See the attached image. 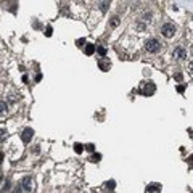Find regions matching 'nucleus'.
Instances as JSON below:
<instances>
[{"mask_svg":"<svg viewBox=\"0 0 193 193\" xmlns=\"http://www.w3.org/2000/svg\"><path fill=\"white\" fill-rule=\"evenodd\" d=\"M161 34L164 35V37L171 39L174 34H176V26H174L172 23H166L161 26Z\"/></svg>","mask_w":193,"mask_h":193,"instance_id":"obj_2","label":"nucleus"},{"mask_svg":"<svg viewBox=\"0 0 193 193\" xmlns=\"http://www.w3.org/2000/svg\"><path fill=\"white\" fill-rule=\"evenodd\" d=\"M95 50H96V45H93V44H87L85 45V50H84V52H85V55H93V53H95Z\"/></svg>","mask_w":193,"mask_h":193,"instance_id":"obj_8","label":"nucleus"},{"mask_svg":"<svg viewBox=\"0 0 193 193\" xmlns=\"http://www.w3.org/2000/svg\"><path fill=\"white\" fill-rule=\"evenodd\" d=\"M98 66H100L101 71H108V69L111 68L110 61H103V60H100V61H98Z\"/></svg>","mask_w":193,"mask_h":193,"instance_id":"obj_9","label":"nucleus"},{"mask_svg":"<svg viewBox=\"0 0 193 193\" xmlns=\"http://www.w3.org/2000/svg\"><path fill=\"white\" fill-rule=\"evenodd\" d=\"M188 71H190V74H193V60L190 61V65H188Z\"/></svg>","mask_w":193,"mask_h":193,"instance_id":"obj_19","label":"nucleus"},{"mask_svg":"<svg viewBox=\"0 0 193 193\" xmlns=\"http://www.w3.org/2000/svg\"><path fill=\"white\" fill-rule=\"evenodd\" d=\"M159 190H161L159 183H150V185L146 187V190H145V193H159Z\"/></svg>","mask_w":193,"mask_h":193,"instance_id":"obj_7","label":"nucleus"},{"mask_svg":"<svg viewBox=\"0 0 193 193\" xmlns=\"http://www.w3.org/2000/svg\"><path fill=\"white\" fill-rule=\"evenodd\" d=\"M114 187H116V182H114V180H108V182L105 183V188L106 190H114Z\"/></svg>","mask_w":193,"mask_h":193,"instance_id":"obj_11","label":"nucleus"},{"mask_svg":"<svg viewBox=\"0 0 193 193\" xmlns=\"http://www.w3.org/2000/svg\"><path fill=\"white\" fill-rule=\"evenodd\" d=\"M183 90H185V85H179V87H177V92H179V93H182Z\"/></svg>","mask_w":193,"mask_h":193,"instance_id":"obj_20","label":"nucleus"},{"mask_svg":"<svg viewBox=\"0 0 193 193\" xmlns=\"http://www.w3.org/2000/svg\"><path fill=\"white\" fill-rule=\"evenodd\" d=\"M155 92H156V85L151 82V81L145 82V84H143V87H142V93H143L145 96H151Z\"/></svg>","mask_w":193,"mask_h":193,"instance_id":"obj_3","label":"nucleus"},{"mask_svg":"<svg viewBox=\"0 0 193 193\" xmlns=\"http://www.w3.org/2000/svg\"><path fill=\"white\" fill-rule=\"evenodd\" d=\"M176 79L177 81H182V74H180V72H177V74H176Z\"/></svg>","mask_w":193,"mask_h":193,"instance_id":"obj_21","label":"nucleus"},{"mask_svg":"<svg viewBox=\"0 0 193 193\" xmlns=\"http://www.w3.org/2000/svg\"><path fill=\"white\" fill-rule=\"evenodd\" d=\"M21 187H23L26 192H32V190H34V182H32L31 177H24V179L21 180Z\"/></svg>","mask_w":193,"mask_h":193,"instance_id":"obj_5","label":"nucleus"},{"mask_svg":"<svg viewBox=\"0 0 193 193\" xmlns=\"http://www.w3.org/2000/svg\"><path fill=\"white\" fill-rule=\"evenodd\" d=\"M74 151H76L77 155H81V153L84 151V145L82 143H74Z\"/></svg>","mask_w":193,"mask_h":193,"instance_id":"obj_10","label":"nucleus"},{"mask_svg":"<svg viewBox=\"0 0 193 193\" xmlns=\"http://www.w3.org/2000/svg\"><path fill=\"white\" fill-rule=\"evenodd\" d=\"M84 148H85V150H89V151H93V150H95V146H93V143H89V145H85Z\"/></svg>","mask_w":193,"mask_h":193,"instance_id":"obj_17","label":"nucleus"},{"mask_svg":"<svg viewBox=\"0 0 193 193\" xmlns=\"http://www.w3.org/2000/svg\"><path fill=\"white\" fill-rule=\"evenodd\" d=\"M7 110H8V105H7V101L0 100V114H2V113H5Z\"/></svg>","mask_w":193,"mask_h":193,"instance_id":"obj_13","label":"nucleus"},{"mask_svg":"<svg viewBox=\"0 0 193 193\" xmlns=\"http://www.w3.org/2000/svg\"><path fill=\"white\" fill-rule=\"evenodd\" d=\"M32 135H34V131H32L31 127H26L23 131V134H21V140H23L24 143H29L31 138H32Z\"/></svg>","mask_w":193,"mask_h":193,"instance_id":"obj_6","label":"nucleus"},{"mask_svg":"<svg viewBox=\"0 0 193 193\" xmlns=\"http://www.w3.org/2000/svg\"><path fill=\"white\" fill-rule=\"evenodd\" d=\"M96 52L100 53L101 56H105V55H106V48H105V47H101V45H96Z\"/></svg>","mask_w":193,"mask_h":193,"instance_id":"obj_14","label":"nucleus"},{"mask_svg":"<svg viewBox=\"0 0 193 193\" xmlns=\"http://www.w3.org/2000/svg\"><path fill=\"white\" fill-rule=\"evenodd\" d=\"M145 50L148 53H158L159 50H161V42L155 37L148 39V40L145 42Z\"/></svg>","mask_w":193,"mask_h":193,"instance_id":"obj_1","label":"nucleus"},{"mask_svg":"<svg viewBox=\"0 0 193 193\" xmlns=\"http://www.w3.org/2000/svg\"><path fill=\"white\" fill-rule=\"evenodd\" d=\"M108 8V2H105V3H101V10H106Z\"/></svg>","mask_w":193,"mask_h":193,"instance_id":"obj_22","label":"nucleus"},{"mask_svg":"<svg viewBox=\"0 0 193 193\" xmlns=\"http://www.w3.org/2000/svg\"><path fill=\"white\" fill-rule=\"evenodd\" d=\"M172 58L177 60V61H182V60L187 58V50L183 47H177L174 48V52H172Z\"/></svg>","mask_w":193,"mask_h":193,"instance_id":"obj_4","label":"nucleus"},{"mask_svg":"<svg viewBox=\"0 0 193 193\" xmlns=\"http://www.w3.org/2000/svg\"><path fill=\"white\" fill-rule=\"evenodd\" d=\"M45 35H47V37H50V35H52V28H50V26L45 29Z\"/></svg>","mask_w":193,"mask_h":193,"instance_id":"obj_18","label":"nucleus"},{"mask_svg":"<svg viewBox=\"0 0 193 193\" xmlns=\"http://www.w3.org/2000/svg\"><path fill=\"white\" fill-rule=\"evenodd\" d=\"M100 159H101V155H100V153H93V155L90 156V161H92V162H98Z\"/></svg>","mask_w":193,"mask_h":193,"instance_id":"obj_12","label":"nucleus"},{"mask_svg":"<svg viewBox=\"0 0 193 193\" xmlns=\"http://www.w3.org/2000/svg\"><path fill=\"white\" fill-rule=\"evenodd\" d=\"M117 24H119V16H113L111 18V28H116Z\"/></svg>","mask_w":193,"mask_h":193,"instance_id":"obj_15","label":"nucleus"},{"mask_svg":"<svg viewBox=\"0 0 193 193\" xmlns=\"http://www.w3.org/2000/svg\"><path fill=\"white\" fill-rule=\"evenodd\" d=\"M2 159H3V155H2V153H0V162H2Z\"/></svg>","mask_w":193,"mask_h":193,"instance_id":"obj_24","label":"nucleus"},{"mask_svg":"<svg viewBox=\"0 0 193 193\" xmlns=\"http://www.w3.org/2000/svg\"><path fill=\"white\" fill-rule=\"evenodd\" d=\"M7 131H5V129H0V142H3L5 138H7Z\"/></svg>","mask_w":193,"mask_h":193,"instance_id":"obj_16","label":"nucleus"},{"mask_svg":"<svg viewBox=\"0 0 193 193\" xmlns=\"http://www.w3.org/2000/svg\"><path fill=\"white\" fill-rule=\"evenodd\" d=\"M188 161H190V164L193 166V155H192V156H190V158H188Z\"/></svg>","mask_w":193,"mask_h":193,"instance_id":"obj_23","label":"nucleus"}]
</instances>
